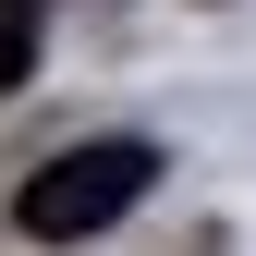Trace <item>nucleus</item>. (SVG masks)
<instances>
[{"label": "nucleus", "mask_w": 256, "mask_h": 256, "mask_svg": "<svg viewBox=\"0 0 256 256\" xmlns=\"http://www.w3.org/2000/svg\"><path fill=\"white\" fill-rule=\"evenodd\" d=\"M146 183H158V146H146V134H98V146H61L49 171H24L12 220H24L37 244H86V232H110Z\"/></svg>", "instance_id": "1"}, {"label": "nucleus", "mask_w": 256, "mask_h": 256, "mask_svg": "<svg viewBox=\"0 0 256 256\" xmlns=\"http://www.w3.org/2000/svg\"><path fill=\"white\" fill-rule=\"evenodd\" d=\"M37 37H49V0H0V98L37 74Z\"/></svg>", "instance_id": "2"}]
</instances>
